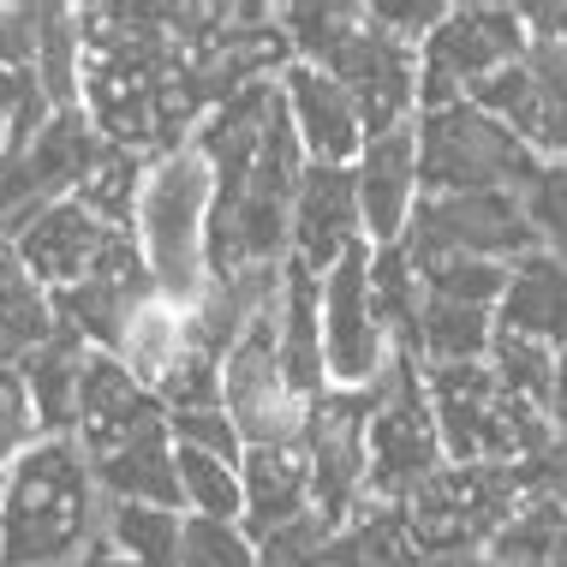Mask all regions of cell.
Wrapping results in <instances>:
<instances>
[{
	"mask_svg": "<svg viewBox=\"0 0 567 567\" xmlns=\"http://www.w3.org/2000/svg\"><path fill=\"white\" fill-rule=\"evenodd\" d=\"M109 526L79 436H42L0 472V567H72Z\"/></svg>",
	"mask_w": 567,
	"mask_h": 567,
	"instance_id": "cell-1",
	"label": "cell"
},
{
	"mask_svg": "<svg viewBox=\"0 0 567 567\" xmlns=\"http://www.w3.org/2000/svg\"><path fill=\"white\" fill-rule=\"evenodd\" d=\"M209 216H216V167L204 162V150L179 144V150L150 162L132 239L150 264L156 293L186 305V311L216 281L209 275Z\"/></svg>",
	"mask_w": 567,
	"mask_h": 567,
	"instance_id": "cell-2",
	"label": "cell"
},
{
	"mask_svg": "<svg viewBox=\"0 0 567 567\" xmlns=\"http://www.w3.org/2000/svg\"><path fill=\"white\" fill-rule=\"evenodd\" d=\"M538 156L489 120L478 102L419 114V179L424 192H526L538 179Z\"/></svg>",
	"mask_w": 567,
	"mask_h": 567,
	"instance_id": "cell-3",
	"label": "cell"
},
{
	"mask_svg": "<svg viewBox=\"0 0 567 567\" xmlns=\"http://www.w3.org/2000/svg\"><path fill=\"white\" fill-rule=\"evenodd\" d=\"M449 466L436 436V412L424 394V364L401 359L389 377L377 382L371 431H364V472H371V502L401 508L406 496H419L436 472Z\"/></svg>",
	"mask_w": 567,
	"mask_h": 567,
	"instance_id": "cell-4",
	"label": "cell"
},
{
	"mask_svg": "<svg viewBox=\"0 0 567 567\" xmlns=\"http://www.w3.org/2000/svg\"><path fill=\"white\" fill-rule=\"evenodd\" d=\"M519 508H526L519 466H442L419 496L401 502V532L431 556H460L496 544Z\"/></svg>",
	"mask_w": 567,
	"mask_h": 567,
	"instance_id": "cell-5",
	"label": "cell"
},
{
	"mask_svg": "<svg viewBox=\"0 0 567 567\" xmlns=\"http://www.w3.org/2000/svg\"><path fill=\"white\" fill-rule=\"evenodd\" d=\"M526 49L532 42L526 24H519V7H449V19L419 49V109L472 102Z\"/></svg>",
	"mask_w": 567,
	"mask_h": 567,
	"instance_id": "cell-6",
	"label": "cell"
},
{
	"mask_svg": "<svg viewBox=\"0 0 567 567\" xmlns=\"http://www.w3.org/2000/svg\"><path fill=\"white\" fill-rule=\"evenodd\" d=\"M275 329H281V311L257 317L221 359V406L239 424L245 449H305L311 436V401L287 382Z\"/></svg>",
	"mask_w": 567,
	"mask_h": 567,
	"instance_id": "cell-7",
	"label": "cell"
},
{
	"mask_svg": "<svg viewBox=\"0 0 567 567\" xmlns=\"http://www.w3.org/2000/svg\"><path fill=\"white\" fill-rule=\"evenodd\" d=\"M401 245L412 264H431V257L519 264L526 251H538L519 192H424Z\"/></svg>",
	"mask_w": 567,
	"mask_h": 567,
	"instance_id": "cell-8",
	"label": "cell"
},
{
	"mask_svg": "<svg viewBox=\"0 0 567 567\" xmlns=\"http://www.w3.org/2000/svg\"><path fill=\"white\" fill-rule=\"evenodd\" d=\"M323 281V359H329V389H377L394 364L406 359L394 347L389 323L377 311L371 287V245H352Z\"/></svg>",
	"mask_w": 567,
	"mask_h": 567,
	"instance_id": "cell-9",
	"label": "cell"
},
{
	"mask_svg": "<svg viewBox=\"0 0 567 567\" xmlns=\"http://www.w3.org/2000/svg\"><path fill=\"white\" fill-rule=\"evenodd\" d=\"M323 72L341 79V90L352 96V109H359V120H364V137L401 132L424 114L419 109V49L382 37L371 19L341 42V54H334Z\"/></svg>",
	"mask_w": 567,
	"mask_h": 567,
	"instance_id": "cell-10",
	"label": "cell"
},
{
	"mask_svg": "<svg viewBox=\"0 0 567 567\" xmlns=\"http://www.w3.org/2000/svg\"><path fill=\"white\" fill-rule=\"evenodd\" d=\"M144 299H156V281H150V264H144V251H137V239L120 234L109 245V257H102L79 287L54 293V317H60V329H72L90 352H114L126 323H132V311Z\"/></svg>",
	"mask_w": 567,
	"mask_h": 567,
	"instance_id": "cell-11",
	"label": "cell"
},
{
	"mask_svg": "<svg viewBox=\"0 0 567 567\" xmlns=\"http://www.w3.org/2000/svg\"><path fill=\"white\" fill-rule=\"evenodd\" d=\"M167 431V412L156 401V389H144L114 352H90L84 359V382H79V449L90 460L126 449V442Z\"/></svg>",
	"mask_w": 567,
	"mask_h": 567,
	"instance_id": "cell-12",
	"label": "cell"
},
{
	"mask_svg": "<svg viewBox=\"0 0 567 567\" xmlns=\"http://www.w3.org/2000/svg\"><path fill=\"white\" fill-rule=\"evenodd\" d=\"M120 239V227L96 221L79 197H60V204L37 209L19 234H12V251L24 257V269L37 275L42 293H66V287H79L90 269L109 257V245Z\"/></svg>",
	"mask_w": 567,
	"mask_h": 567,
	"instance_id": "cell-13",
	"label": "cell"
},
{
	"mask_svg": "<svg viewBox=\"0 0 567 567\" xmlns=\"http://www.w3.org/2000/svg\"><path fill=\"white\" fill-rule=\"evenodd\" d=\"M352 186H359V221L364 245H401L412 227V209L424 197L419 179V120L401 132L364 137V156L352 162Z\"/></svg>",
	"mask_w": 567,
	"mask_h": 567,
	"instance_id": "cell-14",
	"label": "cell"
},
{
	"mask_svg": "<svg viewBox=\"0 0 567 567\" xmlns=\"http://www.w3.org/2000/svg\"><path fill=\"white\" fill-rule=\"evenodd\" d=\"M275 90H281L287 126L299 132L311 167H352L364 156V120L352 109V96L341 90V79H329L323 66L293 60V66L275 79Z\"/></svg>",
	"mask_w": 567,
	"mask_h": 567,
	"instance_id": "cell-15",
	"label": "cell"
},
{
	"mask_svg": "<svg viewBox=\"0 0 567 567\" xmlns=\"http://www.w3.org/2000/svg\"><path fill=\"white\" fill-rule=\"evenodd\" d=\"M352 245H364L352 167H305L293 197V264H305L311 275H329Z\"/></svg>",
	"mask_w": 567,
	"mask_h": 567,
	"instance_id": "cell-16",
	"label": "cell"
},
{
	"mask_svg": "<svg viewBox=\"0 0 567 567\" xmlns=\"http://www.w3.org/2000/svg\"><path fill=\"white\" fill-rule=\"evenodd\" d=\"M239 484H245L239 526L251 532V544H264L311 514V460H305V449H245Z\"/></svg>",
	"mask_w": 567,
	"mask_h": 567,
	"instance_id": "cell-17",
	"label": "cell"
},
{
	"mask_svg": "<svg viewBox=\"0 0 567 567\" xmlns=\"http://www.w3.org/2000/svg\"><path fill=\"white\" fill-rule=\"evenodd\" d=\"M496 329L519 334V341H538L549 352L567 347V269L549 251H526L519 264H508Z\"/></svg>",
	"mask_w": 567,
	"mask_h": 567,
	"instance_id": "cell-18",
	"label": "cell"
},
{
	"mask_svg": "<svg viewBox=\"0 0 567 567\" xmlns=\"http://www.w3.org/2000/svg\"><path fill=\"white\" fill-rule=\"evenodd\" d=\"M275 347H281V371L287 382L305 394V401H323L329 394V359H323V281H317L305 264H287V299H281V329H275Z\"/></svg>",
	"mask_w": 567,
	"mask_h": 567,
	"instance_id": "cell-19",
	"label": "cell"
},
{
	"mask_svg": "<svg viewBox=\"0 0 567 567\" xmlns=\"http://www.w3.org/2000/svg\"><path fill=\"white\" fill-rule=\"evenodd\" d=\"M102 496L109 502H144V508H179V460H174V431H150L126 449L90 460ZM186 514V508H179Z\"/></svg>",
	"mask_w": 567,
	"mask_h": 567,
	"instance_id": "cell-20",
	"label": "cell"
},
{
	"mask_svg": "<svg viewBox=\"0 0 567 567\" xmlns=\"http://www.w3.org/2000/svg\"><path fill=\"white\" fill-rule=\"evenodd\" d=\"M84 359H90V347L72 329H54V341H42L30 359H19V371L30 382V401H37V419H42V436H72L79 431Z\"/></svg>",
	"mask_w": 567,
	"mask_h": 567,
	"instance_id": "cell-21",
	"label": "cell"
},
{
	"mask_svg": "<svg viewBox=\"0 0 567 567\" xmlns=\"http://www.w3.org/2000/svg\"><path fill=\"white\" fill-rule=\"evenodd\" d=\"M489 347H496V311L489 305H460V299L424 293L419 334H412V359L424 371H436V364H484Z\"/></svg>",
	"mask_w": 567,
	"mask_h": 567,
	"instance_id": "cell-22",
	"label": "cell"
},
{
	"mask_svg": "<svg viewBox=\"0 0 567 567\" xmlns=\"http://www.w3.org/2000/svg\"><path fill=\"white\" fill-rule=\"evenodd\" d=\"M54 329H60L54 299L37 287V275L24 269V257L0 234V364L30 359L42 341H54Z\"/></svg>",
	"mask_w": 567,
	"mask_h": 567,
	"instance_id": "cell-23",
	"label": "cell"
},
{
	"mask_svg": "<svg viewBox=\"0 0 567 567\" xmlns=\"http://www.w3.org/2000/svg\"><path fill=\"white\" fill-rule=\"evenodd\" d=\"M186 352H192V317H186V305H174V299L156 293V299H144L132 311V323H126V334H120L114 359L126 364L144 389H162V377L174 371Z\"/></svg>",
	"mask_w": 567,
	"mask_h": 567,
	"instance_id": "cell-24",
	"label": "cell"
},
{
	"mask_svg": "<svg viewBox=\"0 0 567 567\" xmlns=\"http://www.w3.org/2000/svg\"><path fill=\"white\" fill-rule=\"evenodd\" d=\"M150 162L156 156H144V150H120V144H102V156L90 162V174L79 179V204L90 209L96 221H109L120 227V234H132V221H137V197H144V174H150Z\"/></svg>",
	"mask_w": 567,
	"mask_h": 567,
	"instance_id": "cell-25",
	"label": "cell"
},
{
	"mask_svg": "<svg viewBox=\"0 0 567 567\" xmlns=\"http://www.w3.org/2000/svg\"><path fill=\"white\" fill-rule=\"evenodd\" d=\"M42 37H37V84L60 109H84V24L79 7H37Z\"/></svg>",
	"mask_w": 567,
	"mask_h": 567,
	"instance_id": "cell-26",
	"label": "cell"
},
{
	"mask_svg": "<svg viewBox=\"0 0 567 567\" xmlns=\"http://www.w3.org/2000/svg\"><path fill=\"white\" fill-rule=\"evenodd\" d=\"M179 532L186 514L179 508H144V502H109V538L120 556H132L137 567H179Z\"/></svg>",
	"mask_w": 567,
	"mask_h": 567,
	"instance_id": "cell-27",
	"label": "cell"
},
{
	"mask_svg": "<svg viewBox=\"0 0 567 567\" xmlns=\"http://www.w3.org/2000/svg\"><path fill=\"white\" fill-rule=\"evenodd\" d=\"M179 508L197 519H239L245 514V484H239V460H216V454H197L179 449Z\"/></svg>",
	"mask_w": 567,
	"mask_h": 567,
	"instance_id": "cell-28",
	"label": "cell"
},
{
	"mask_svg": "<svg viewBox=\"0 0 567 567\" xmlns=\"http://www.w3.org/2000/svg\"><path fill=\"white\" fill-rule=\"evenodd\" d=\"M359 24H364V7H334V0L329 7H281V37L305 66H329Z\"/></svg>",
	"mask_w": 567,
	"mask_h": 567,
	"instance_id": "cell-29",
	"label": "cell"
},
{
	"mask_svg": "<svg viewBox=\"0 0 567 567\" xmlns=\"http://www.w3.org/2000/svg\"><path fill=\"white\" fill-rule=\"evenodd\" d=\"M489 377H496L502 394L526 406H544L549 401V377H556V352L538 347V341H519V334H502L496 329V347H489Z\"/></svg>",
	"mask_w": 567,
	"mask_h": 567,
	"instance_id": "cell-30",
	"label": "cell"
},
{
	"mask_svg": "<svg viewBox=\"0 0 567 567\" xmlns=\"http://www.w3.org/2000/svg\"><path fill=\"white\" fill-rule=\"evenodd\" d=\"M519 204H526V221H532L538 251H549L567 269V156L561 162H544L538 179L519 192Z\"/></svg>",
	"mask_w": 567,
	"mask_h": 567,
	"instance_id": "cell-31",
	"label": "cell"
},
{
	"mask_svg": "<svg viewBox=\"0 0 567 567\" xmlns=\"http://www.w3.org/2000/svg\"><path fill=\"white\" fill-rule=\"evenodd\" d=\"M179 567H257V544L239 519H197L186 514L179 532Z\"/></svg>",
	"mask_w": 567,
	"mask_h": 567,
	"instance_id": "cell-32",
	"label": "cell"
},
{
	"mask_svg": "<svg viewBox=\"0 0 567 567\" xmlns=\"http://www.w3.org/2000/svg\"><path fill=\"white\" fill-rule=\"evenodd\" d=\"M156 401H162L167 419H179V412H209V406H221V359H216V352H204V347H192L186 359H179L174 371L162 377Z\"/></svg>",
	"mask_w": 567,
	"mask_h": 567,
	"instance_id": "cell-33",
	"label": "cell"
},
{
	"mask_svg": "<svg viewBox=\"0 0 567 567\" xmlns=\"http://www.w3.org/2000/svg\"><path fill=\"white\" fill-rule=\"evenodd\" d=\"M37 442H42V419H37V401H30V382L19 364H0V472Z\"/></svg>",
	"mask_w": 567,
	"mask_h": 567,
	"instance_id": "cell-34",
	"label": "cell"
},
{
	"mask_svg": "<svg viewBox=\"0 0 567 567\" xmlns=\"http://www.w3.org/2000/svg\"><path fill=\"white\" fill-rule=\"evenodd\" d=\"M179 449H197V454H216V460H245V436L239 424L227 419V406H209V412H179L167 419Z\"/></svg>",
	"mask_w": 567,
	"mask_h": 567,
	"instance_id": "cell-35",
	"label": "cell"
},
{
	"mask_svg": "<svg viewBox=\"0 0 567 567\" xmlns=\"http://www.w3.org/2000/svg\"><path fill=\"white\" fill-rule=\"evenodd\" d=\"M364 19H371L382 37L406 42V49H424L431 30L449 19V7H436V0H377V7H364Z\"/></svg>",
	"mask_w": 567,
	"mask_h": 567,
	"instance_id": "cell-36",
	"label": "cell"
},
{
	"mask_svg": "<svg viewBox=\"0 0 567 567\" xmlns=\"http://www.w3.org/2000/svg\"><path fill=\"white\" fill-rule=\"evenodd\" d=\"M519 484H526V502H544V508L567 514V436H549L544 449L519 466Z\"/></svg>",
	"mask_w": 567,
	"mask_h": 567,
	"instance_id": "cell-37",
	"label": "cell"
},
{
	"mask_svg": "<svg viewBox=\"0 0 567 567\" xmlns=\"http://www.w3.org/2000/svg\"><path fill=\"white\" fill-rule=\"evenodd\" d=\"M37 37H42L37 7H0V66L37 72Z\"/></svg>",
	"mask_w": 567,
	"mask_h": 567,
	"instance_id": "cell-38",
	"label": "cell"
},
{
	"mask_svg": "<svg viewBox=\"0 0 567 567\" xmlns=\"http://www.w3.org/2000/svg\"><path fill=\"white\" fill-rule=\"evenodd\" d=\"M544 419H549V431L567 436V347L556 352V377H549V401H544Z\"/></svg>",
	"mask_w": 567,
	"mask_h": 567,
	"instance_id": "cell-39",
	"label": "cell"
},
{
	"mask_svg": "<svg viewBox=\"0 0 567 567\" xmlns=\"http://www.w3.org/2000/svg\"><path fill=\"white\" fill-rule=\"evenodd\" d=\"M72 567H137V561H132V556H120V549H114L109 538H96V544H90Z\"/></svg>",
	"mask_w": 567,
	"mask_h": 567,
	"instance_id": "cell-40",
	"label": "cell"
}]
</instances>
